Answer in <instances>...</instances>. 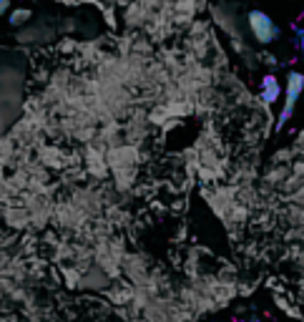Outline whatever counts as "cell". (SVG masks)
<instances>
[{
  "label": "cell",
  "mask_w": 304,
  "mask_h": 322,
  "mask_svg": "<svg viewBox=\"0 0 304 322\" xmlns=\"http://www.w3.org/2000/svg\"><path fill=\"white\" fill-rule=\"evenodd\" d=\"M236 26H242L247 35L256 43L259 48H269L276 46L284 38V28L279 26V20L264 10V8H247L236 13Z\"/></svg>",
  "instance_id": "obj_1"
}]
</instances>
